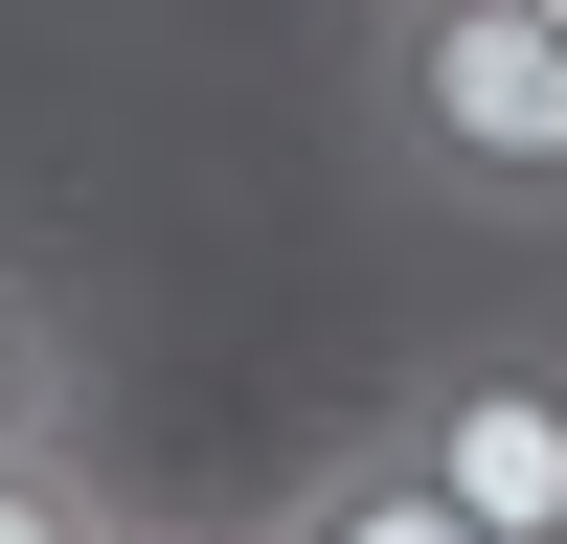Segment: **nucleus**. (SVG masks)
Here are the masks:
<instances>
[{
    "instance_id": "0eeeda50",
    "label": "nucleus",
    "mask_w": 567,
    "mask_h": 544,
    "mask_svg": "<svg viewBox=\"0 0 567 544\" xmlns=\"http://www.w3.org/2000/svg\"><path fill=\"white\" fill-rule=\"evenodd\" d=\"M545 23H567V0H545Z\"/></svg>"
},
{
    "instance_id": "20e7f679",
    "label": "nucleus",
    "mask_w": 567,
    "mask_h": 544,
    "mask_svg": "<svg viewBox=\"0 0 567 544\" xmlns=\"http://www.w3.org/2000/svg\"><path fill=\"white\" fill-rule=\"evenodd\" d=\"M23 453H91V363H69V295L0 250V477Z\"/></svg>"
},
{
    "instance_id": "7ed1b4c3",
    "label": "nucleus",
    "mask_w": 567,
    "mask_h": 544,
    "mask_svg": "<svg viewBox=\"0 0 567 544\" xmlns=\"http://www.w3.org/2000/svg\"><path fill=\"white\" fill-rule=\"evenodd\" d=\"M250 544H477V522H454V477H432V453H409V431H386V408H363V431H341V453H318V477H296V499H272V522H250Z\"/></svg>"
},
{
    "instance_id": "f257e3e1",
    "label": "nucleus",
    "mask_w": 567,
    "mask_h": 544,
    "mask_svg": "<svg viewBox=\"0 0 567 544\" xmlns=\"http://www.w3.org/2000/svg\"><path fill=\"white\" fill-rule=\"evenodd\" d=\"M363 136L432 205L567 227V23L545 0H363Z\"/></svg>"
},
{
    "instance_id": "423d86ee",
    "label": "nucleus",
    "mask_w": 567,
    "mask_h": 544,
    "mask_svg": "<svg viewBox=\"0 0 567 544\" xmlns=\"http://www.w3.org/2000/svg\"><path fill=\"white\" fill-rule=\"evenodd\" d=\"M114 544H205V522H114Z\"/></svg>"
},
{
    "instance_id": "f03ea898",
    "label": "nucleus",
    "mask_w": 567,
    "mask_h": 544,
    "mask_svg": "<svg viewBox=\"0 0 567 544\" xmlns=\"http://www.w3.org/2000/svg\"><path fill=\"white\" fill-rule=\"evenodd\" d=\"M386 431L454 477L477 544H567V341H454V363H409Z\"/></svg>"
},
{
    "instance_id": "39448f33",
    "label": "nucleus",
    "mask_w": 567,
    "mask_h": 544,
    "mask_svg": "<svg viewBox=\"0 0 567 544\" xmlns=\"http://www.w3.org/2000/svg\"><path fill=\"white\" fill-rule=\"evenodd\" d=\"M114 522H136V499L91 477V453H23V477H0V544H114Z\"/></svg>"
}]
</instances>
